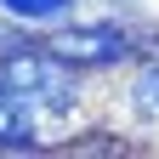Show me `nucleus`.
Here are the masks:
<instances>
[{
  "label": "nucleus",
  "instance_id": "nucleus-3",
  "mask_svg": "<svg viewBox=\"0 0 159 159\" xmlns=\"http://www.w3.org/2000/svg\"><path fill=\"white\" fill-rule=\"evenodd\" d=\"M0 148H34V108L0 80Z\"/></svg>",
  "mask_w": 159,
  "mask_h": 159
},
{
  "label": "nucleus",
  "instance_id": "nucleus-4",
  "mask_svg": "<svg viewBox=\"0 0 159 159\" xmlns=\"http://www.w3.org/2000/svg\"><path fill=\"white\" fill-rule=\"evenodd\" d=\"M136 108H142L148 119H159V63L142 68V80H136Z\"/></svg>",
  "mask_w": 159,
  "mask_h": 159
},
{
  "label": "nucleus",
  "instance_id": "nucleus-1",
  "mask_svg": "<svg viewBox=\"0 0 159 159\" xmlns=\"http://www.w3.org/2000/svg\"><path fill=\"white\" fill-rule=\"evenodd\" d=\"M74 63H63L57 51H17L0 63V80L23 97L29 108H46V114H68L74 108Z\"/></svg>",
  "mask_w": 159,
  "mask_h": 159
},
{
  "label": "nucleus",
  "instance_id": "nucleus-5",
  "mask_svg": "<svg viewBox=\"0 0 159 159\" xmlns=\"http://www.w3.org/2000/svg\"><path fill=\"white\" fill-rule=\"evenodd\" d=\"M6 11H17V17H57V11H68L74 0H0Z\"/></svg>",
  "mask_w": 159,
  "mask_h": 159
},
{
  "label": "nucleus",
  "instance_id": "nucleus-2",
  "mask_svg": "<svg viewBox=\"0 0 159 159\" xmlns=\"http://www.w3.org/2000/svg\"><path fill=\"white\" fill-rule=\"evenodd\" d=\"M51 51L63 63H74V68H97V63H119L131 46H125L119 29H68V34L51 40Z\"/></svg>",
  "mask_w": 159,
  "mask_h": 159
}]
</instances>
